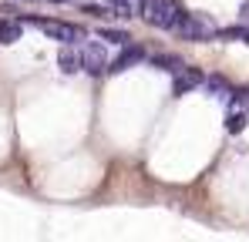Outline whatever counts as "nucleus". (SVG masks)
Masks as SVG:
<instances>
[{
  "instance_id": "f257e3e1",
  "label": "nucleus",
  "mask_w": 249,
  "mask_h": 242,
  "mask_svg": "<svg viewBox=\"0 0 249 242\" xmlns=\"http://www.w3.org/2000/svg\"><path fill=\"white\" fill-rule=\"evenodd\" d=\"M24 24L37 27L44 37L61 40V44H68V47H78V44L88 40V31H84L81 24H68V20H44V17H24Z\"/></svg>"
},
{
  "instance_id": "f03ea898",
  "label": "nucleus",
  "mask_w": 249,
  "mask_h": 242,
  "mask_svg": "<svg viewBox=\"0 0 249 242\" xmlns=\"http://www.w3.org/2000/svg\"><path fill=\"white\" fill-rule=\"evenodd\" d=\"M182 17H185V10L175 0H145V7H142V20L152 27H162V31H175Z\"/></svg>"
},
{
  "instance_id": "7ed1b4c3",
  "label": "nucleus",
  "mask_w": 249,
  "mask_h": 242,
  "mask_svg": "<svg viewBox=\"0 0 249 242\" xmlns=\"http://www.w3.org/2000/svg\"><path fill=\"white\" fill-rule=\"evenodd\" d=\"M175 34H178L182 40H196V44H202V40L219 37V27L212 24V17H209V14H185V17L178 20Z\"/></svg>"
},
{
  "instance_id": "20e7f679",
  "label": "nucleus",
  "mask_w": 249,
  "mask_h": 242,
  "mask_svg": "<svg viewBox=\"0 0 249 242\" xmlns=\"http://www.w3.org/2000/svg\"><path fill=\"white\" fill-rule=\"evenodd\" d=\"M81 54H84V71H88V74H101V71H108V68H111L108 51H105L101 37H98V40H84V44H81Z\"/></svg>"
},
{
  "instance_id": "39448f33",
  "label": "nucleus",
  "mask_w": 249,
  "mask_h": 242,
  "mask_svg": "<svg viewBox=\"0 0 249 242\" xmlns=\"http://www.w3.org/2000/svg\"><path fill=\"white\" fill-rule=\"evenodd\" d=\"M202 84H206V74H202L199 68L185 64V68L175 74V81H172V94L182 98V94H189V91H196V87H202Z\"/></svg>"
},
{
  "instance_id": "423d86ee",
  "label": "nucleus",
  "mask_w": 249,
  "mask_h": 242,
  "mask_svg": "<svg viewBox=\"0 0 249 242\" xmlns=\"http://www.w3.org/2000/svg\"><path fill=\"white\" fill-rule=\"evenodd\" d=\"M145 61V51L138 47V44H128V47H122V54L111 61V74H122V71H128V68H135V64H142Z\"/></svg>"
},
{
  "instance_id": "0eeeda50",
  "label": "nucleus",
  "mask_w": 249,
  "mask_h": 242,
  "mask_svg": "<svg viewBox=\"0 0 249 242\" xmlns=\"http://www.w3.org/2000/svg\"><path fill=\"white\" fill-rule=\"evenodd\" d=\"M57 64H61V71L64 74H78V71H84V54L81 47H61V54H57Z\"/></svg>"
},
{
  "instance_id": "6e6552de",
  "label": "nucleus",
  "mask_w": 249,
  "mask_h": 242,
  "mask_svg": "<svg viewBox=\"0 0 249 242\" xmlns=\"http://www.w3.org/2000/svg\"><path fill=\"white\" fill-rule=\"evenodd\" d=\"M202 91H206L209 98H215V101H229L236 87H232L229 81L222 78V74H209V78H206V84H202Z\"/></svg>"
},
{
  "instance_id": "1a4fd4ad",
  "label": "nucleus",
  "mask_w": 249,
  "mask_h": 242,
  "mask_svg": "<svg viewBox=\"0 0 249 242\" xmlns=\"http://www.w3.org/2000/svg\"><path fill=\"white\" fill-rule=\"evenodd\" d=\"M142 7L145 0H108V10L122 20H131V17H142Z\"/></svg>"
},
{
  "instance_id": "9d476101",
  "label": "nucleus",
  "mask_w": 249,
  "mask_h": 242,
  "mask_svg": "<svg viewBox=\"0 0 249 242\" xmlns=\"http://www.w3.org/2000/svg\"><path fill=\"white\" fill-rule=\"evenodd\" d=\"M24 34V20H0V44H17Z\"/></svg>"
},
{
  "instance_id": "9b49d317",
  "label": "nucleus",
  "mask_w": 249,
  "mask_h": 242,
  "mask_svg": "<svg viewBox=\"0 0 249 242\" xmlns=\"http://www.w3.org/2000/svg\"><path fill=\"white\" fill-rule=\"evenodd\" d=\"M219 40H229V44L243 40V44H249V24H232V27H219Z\"/></svg>"
},
{
  "instance_id": "f8f14e48",
  "label": "nucleus",
  "mask_w": 249,
  "mask_h": 242,
  "mask_svg": "<svg viewBox=\"0 0 249 242\" xmlns=\"http://www.w3.org/2000/svg\"><path fill=\"white\" fill-rule=\"evenodd\" d=\"M246 124H249V115L243 111V108H232V111L226 115V131H229V135H239V131H246Z\"/></svg>"
},
{
  "instance_id": "ddd939ff",
  "label": "nucleus",
  "mask_w": 249,
  "mask_h": 242,
  "mask_svg": "<svg viewBox=\"0 0 249 242\" xmlns=\"http://www.w3.org/2000/svg\"><path fill=\"white\" fill-rule=\"evenodd\" d=\"M152 68H162V71H172V74H178L185 64H182L178 57H172V54H155V57H152Z\"/></svg>"
},
{
  "instance_id": "4468645a",
  "label": "nucleus",
  "mask_w": 249,
  "mask_h": 242,
  "mask_svg": "<svg viewBox=\"0 0 249 242\" xmlns=\"http://www.w3.org/2000/svg\"><path fill=\"white\" fill-rule=\"evenodd\" d=\"M98 37L101 40H108V44H118V47H128V34L124 31H111V27H105V31H98Z\"/></svg>"
},
{
  "instance_id": "2eb2a0df",
  "label": "nucleus",
  "mask_w": 249,
  "mask_h": 242,
  "mask_svg": "<svg viewBox=\"0 0 249 242\" xmlns=\"http://www.w3.org/2000/svg\"><path fill=\"white\" fill-rule=\"evenodd\" d=\"M243 17H246V20H249V3H243Z\"/></svg>"
},
{
  "instance_id": "dca6fc26",
  "label": "nucleus",
  "mask_w": 249,
  "mask_h": 242,
  "mask_svg": "<svg viewBox=\"0 0 249 242\" xmlns=\"http://www.w3.org/2000/svg\"><path fill=\"white\" fill-rule=\"evenodd\" d=\"M47 3H71V0H47Z\"/></svg>"
}]
</instances>
